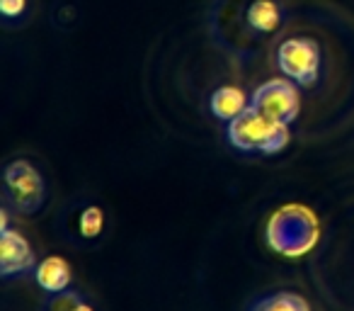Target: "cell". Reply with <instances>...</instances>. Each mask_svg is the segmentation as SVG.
Wrapping results in <instances>:
<instances>
[{"label": "cell", "mask_w": 354, "mask_h": 311, "mask_svg": "<svg viewBox=\"0 0 354 311\" xmlns=\"http://www.w3.org/2000/svg\"><path fill=\"white\" fill-rule=\"evenodd\" d=\"M267 246L284 258H301L318 246L320 222L306 204H284L265 226Z\"/></svg>", "instance_id": "1"}, {"label": "cell", "mask_w": 354, "mask_h": 311, "mask_svg": "<svg viewBox=\"0 0 354 311\" xmlns=\"http://www.w3.org/2000/svg\"><path fill=\"white\" fill-rule=\"evenodd\" d=\"M228 141L241 151H257L272 156L289 143V124L274 122L250 105L245 112L228 122Z\"/></svg>", "instance_id": "2"}, {"label": "cell", "mask_w": 354, "mask_h": 311, "mask_svg": "<svg viewBox=\"0 0 354 311\" xmlns=\"http://www.w3.org/2000/svg\"><path fill=\"white\" fill-rule=\"evenodd\" d=\"M250 105L262 112L265 117L274 119V122L291 124L299 117L301 109V98L299 88L291 78H274L262 83L260 88L252 93Z\"/></svg>", "instance_id": "3"}, {"label": "cell", "mask_w": 354, "mask_h": 311, "mask_svg": "<svg viewBox=\"0 0 354 311\" xmlns=\"http://www.w3.org/2000/svg\"><path fill=\"white\" fill-rule=\"evenodd\" d=\"M279 71L299 85H313L320 73V49L313 39L296 37L286 39L277 49Z\"/></svg>", "instance_id": "4"}, {"label": "cell", "mask_w": 354, "mask_h": 311, "mask_svg": "<svg viewBox=\"0 0 354 311\" xmlns=\"http://www.w3.org/2000/svg\"><path fill=\"white\" fill-rule=\"evenodd\" d=\"M8 202L22 214H35L44 204V180L30 161H15L6 168Z\"/></svg>", "instance_id": "5"}, {"label": "cell", "mask_w": 354, "mask_h": 311, "mask_svg": "<svg viewBox=\"0 0 354 311\" xmlns=\"http://www.w3.org/2000/svg\"><path fill=\"white\" fill-rule=\"evenodd\" d=\"M35 267V251H32L30 241L15 229H3L0 231V275H25Z\"/></svg>", "instance_id": "6"}, {"label": "cell", "mask_w": 354, "mask_h": 311, "mask_svg": "<svg viewBox=\"0 0 354 311\" xmlns=\"http://www.w3.org/2000/svg\"><path fill=\"white\" fill-rule=\"evenodd\" d=\"M35 280L44 292H64L71 285V265L59 256H49L35 267Z\"/></svg>", "instance_id": "7"}, {"label": "cell", "mask_w": 354, "mask_h": 311, "mask_svg": "<svg viewBox=\"0 0 354 311\" xmlns=\"http://www.w3.org/2000/svg\"><path fill=\"white\" fill-rule=\"evenodd\" d=\"M209 107L223 122H231L238 114H243L250 107V98L243 93L241 88H233V85H223V88L214 90L212 100H209Z\"/></svg>", "instance_id": "8"}, {"label": "cell", "mask_w": 354, "mask_h": 311, "mask_svg": "<svg viewBox=\"0 0 354 311\" xmlns=\"http://www.w3.org/2000/svg\"><path fill=\"white\" fill-rule=\"evenodd\" d=\"M248 25L252 30L262 32V35H270L277 32L281 25V10L274 0H255L250 8H248Z\"/></svg>", "instance_id": "9"}, {"label": "cell", "mask_w": 354, "mask_h": 311, "mask_svg": "<svg viewBox=\"0 0 354 311\" xmlns=\"http://www.w3.org/2000/svg\"><path fill=\"white\" fill-rule=\"evenodd\" d=\"M248 311H310L308 301L294 292H277V294L262 296Z\"/></svg>", "instance_id": "10"}, {"label": "cell", "mask_w": 354, "mask_h": 311, "mask_svg": "<svg viewBox=\"0 0 354 311\" xmlns=\"http://www.w3.org/2000/svg\"><path fill=\"white\" fill-rule=\"evenodd\" d=\"M80 301H85V296L78 294V292H71V290L54 292V294L49 296V301L41 306V311H75V306H78Z\"/></svg>", "instance_id": "11"}, {"label": "cell", "mask_w": 354, "mask_h": 311, "mask_svg": "<svg viewBox=\"0 0 354 311\" xmlns=\"http://www.w3.org/2000/svg\"><path fill=\"white\" fill-rule=\"evenodd\" d=\"M102 226H104V214L100 207H88L83 214H80V233H83L85 238L100 236Z\"/></svg>", "instance_id": "12"}, {"label": "cell", "mask_w": 354, "mask_h": 311, "mask_svg": "<svg viewBox=\"0 0 354 311\" xmlns=\"http://www.w3.org/2000/svg\"><path fill=\"white\" fill-rule=\"evenodd\" d=\"M27 0H0V10L6 17H17L25 12Z\"/></svg>", "instance_id": "13"}, {"label": "cell", "mask_w": 354, "mask_h": 311, "mask_svg": "<svg viewBox=\"0 0 354 311\" xmlns=\"http://www.w3.org/2000/svg\"><path fill=\"white\" fill-rule=\"evenodd\" d=\"M75 311H95V309H93V306L88 304V301H80V304L75 306Z\"/></svg>", "instance_id": "14"}]
</instances>
